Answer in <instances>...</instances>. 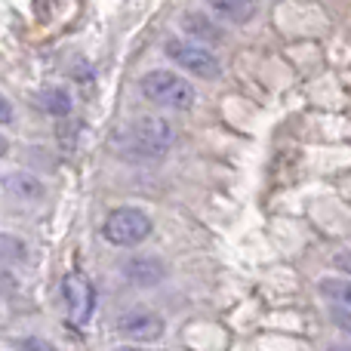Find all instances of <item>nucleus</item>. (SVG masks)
Returning <instances> with one entry per match:
<instances>
[{"label":"nucleus","mask_w":351,"mask_h":351,"mask_svg":"<svg viewBox=\"0 0 351 351\" xmlns=\"http://www.w3.org/2000/svg\"><path fill=\"white\" fill-rule=\"evenodd\" d=\"M152 219L136 206H121V210L108 213V219L102 222V237L114 247H139L142 241L152 237Z\"/></svg>","instance_id":"3"},{"label":"nucleus","mask_w":351,"mask_h":351,"mask_svg":"<svg viewBox=\"0 0 351 351\" xmlns=\"http://www.w3.org/2000/svg\"><path fill=\"white\" fill-rule=\"evenodd\" d=\"M176 145V127L167 117L158 114H142L121 133V148L123 154L136 160H160L170 154Z\"/></svg>","instance_id":"1"},{"label":"nucleus","mask_w":351,"mask_h":351,"mask_svg":"<svg viewBox=\"0 0 351 351\" xmlns=\"http://www.w3.org/2000/svg\"><path fill=\"white\" fill-rule=\"evenodd\" d=\"M3 188H6L10 194H16V197H22V200L43 197L40 179H37V176H31V173H10V176L3 179Z\"/></svg>","instance_id":"11"},{"label":"nucleus","mask_w":351,"mask_h":351,"mask_svg":"<svg viewBox=\"0 0 351 351\" xmlns=\"http://www.w3.org/2000/svg\"><path fill=\"white\" fill-rule=\"evenodd\" d=\"M139 90L148 102L160 105V108L188 111L194 105V86L188 84L182 74L167 71V68H154V71L142 74Z\"/></svg>","instance_id":"2"},{"label":"nucleus","mask_w":351,"mask_h":351,"mask_svg":"<svg viewBox=\"0 0 351 351\" xmlns=\"http://www.w3.org/2000/svg\"><path fill=\"white\" fill-rule=\"evenodd\" d=\"M182 28H185L191 37H197V40H210V43L225 40V31L219 28L216 22H210L206 16H200V12H191V16L182 19Z\"/></svg>","instance_id":"10"},{"label":"nucleus","mask_w":351,"mask_h":351,"mask_svg":"<svg viewBox=\"0 0 351 351\" xmlns=\"http://www.w3.org/2000/svg\"><path fill=\"white\" fill-rule=\"evenodd\" d=\"M3 154H6V139L0 136V158H3Z\"/></svg>","instance_id":"16"},{"label":"nucleus","mask_w":351,"mask_h":351,"mask_svg":"<svg viewBox=\"0 0 351 351\" xmlns=\"http://www.w3.org/2000/svg\"><path fill=\"white\" fill-rule=\"evenodd\" d=\"M62 296H65V305H68V317L71 324H86L93 315V305H96V290L93 284L86 280V274L80 271H71L65 280H62Z\"/></svg>","instance_id":"5"},{"label":"nucleus","mask_w":351,"mask_h":351,"mask_svg":"<svg viewBox=\"0 0 351 351\" xmlns=\"http://www.w3.org/2000/svg\"><path fill=\"white\" fill-rule=\"evenodd\" d=\"M167 274V268L160 265L154 256H133L130 262H123V278H130L139 287H154L160 284Z\"/></svg>","instance_id":"8"},{"label":"nucleus","mask_w":351,"mask_h":351,"mask_svg":"<svg viewBox=\"0 0 351 351\" xmlns=\"http://www.w3.org/2000/svg\"><path fill=\"white\" fill-rule=\"evenodd\" d=\"M37 102H40V108L47 111V114H53V117H68L71 114V108H74L68 90H62V86H49V90H43L40 96H37Z\"/></svg>","instance_id":"12"},{"label":"nucleus","mask_w":351,"mask_h":351,"mask_svg":"<svg viewBox=\"0 0 351 351\" xmlns=\"http://www.w3.org/2000/svg\"><path fill=\"white\" fill-rule=\"evenodd\" d=\"M324 296L330 299V315L333 321L339 324L342 330H351V290H348V280L346 278H330L324 280Z\"/></svg>","instance_id":"7"},{"label":"nucleus","mask_w":351,"mask_h":351,"mask_svg":"<svg viewBox=\"0 0 351 351\" xmlns=\"http://www.w3.org/2000/svg\"><path fill=\"white\" fill-rule=\"evenodd\" d=\"M25 348H49V342H40V339H28V342H22Z\"/></svg>","instance_id":"15"},{"label":"nucleus","mask_w":351,"mask_h":351,"mask_svg":"<svg viewBox=\"0 0 351 351\" xmlns=\"http://www.w3.org/2000/svg\"><path fill=\"white\" fill-rule=\"evenodd\" d=\"M117 333L127 336V339H139V342H152V339H160V333H164V317L154 315V311L148 308H130L123 311L121 317H117Z\"/></svg>","instance_id":"6"},{"label":"nucleus","mask_w":351,"mask_h":351,"mask_svg":"<svg viewBox=\"0 0 351 351\" xmlns=\"http://www.w3.org/2000/svg\"><path fill=\"white\" fill-rule=\"evenodd\" d=\"M6 280H12V278H6V274H3V271H0V284H6Z\"/></svg>","instance_id":"17"},{"label":"nucleus","mask_w":351,"mask_h":351,"mask_svg":"<svg viewBox=\"0 0 351 351\" xmlns=\"http://www.w3.org/2000/svg\"><path fill=\"white\" fill-rule=\"evenodd\" d=\"M12 121V105L6 96H0V123H10Z\"/></svg>","instance_id":"14"},{"label":"nucleus","mask_w":351,"mask_h":351,"mask_svg":"<svg viewBox=\"0 0 351 351\" xmlns=\"http://www.w3.org/2000/svg\"><path fill=\"white\" fill-rule=\"evenodd\" d=\"M167 56H170V59L182 68V71L194 74V77L216 80L219 74H222V65H219V59L206 47H197V43L170 40V43H167Z\"/></svg>","instance_id":"4"},{"label":"nucleus","mask_w":351,"mask_h":351,"mask_svg":"<svg viewBox=\"0 0 351 351\" xmlns=\"http://www.w3.org/2000/svg\"><path fill=\"white\" fill-rule=\"evenodd\" d=\"M206 3H210V10L216 12L219 19H225V22L247 25L250 19L256 16V10H259L262 0H206Z\"/></svg>","instance_id":"9"},{"label":"nucleus","mask_w":351,"mask_h":351,"mask_svg":"<svg viewBox=\"0 0 351 351\" xmlns=\"http://www.w3.org/2000/svg\"><path fill=\"white\" fill-rule=\"evenodd\" d=\"M25 256H28V247L19 237L0 234V262H25Z\"/></svg>","instance_id":"13"}]
</instances>
